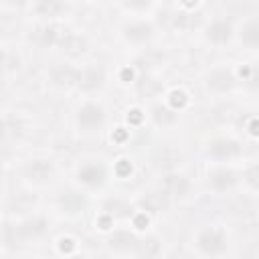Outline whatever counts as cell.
Segmentation results:
<instances>
[{
	"mask_svg": "<svg viewBox=\"0 0 259 259\" xmlns=\"http://www.w3.org/2000/svg\"><path fill=\"white\" fill-rule=\"evenodd\" d=\"M225 233L219 229H206L198 237V247L206 255H219L225 251Z\"/></svg>",
	"mask_w": 259,
	"mask_h": 259,
	"instance_id": "6da1fadb",
	"label": "cell"
},
{
	"mask_svg": "<svg viewBox=\"0 0 259 259\" xmlns=\"http://www.w3.org/2000/svg\"><path fill=\"white\" fill-rule=\"evenodd\" d=\"M103 109L99 105H93V103H87L79 109V123L87 130H93V127H99L103 123Z\"/></svg>",
	"mask_w": 259,
	"mask_h": 259,
	"instance_id": "7a4b0ae2",
	"label": "cell"
},
{
	"mask_svg": "<svg viewBox=\"0 0 259 259\" xmlns=\"http://www.w3.org/2000/svg\"><path fill=\"white\" fill-rule=\"evenodd\" d=\"M239 144L237 142H231V140H217L210 144L208 148V154L214 156V158H233L239 154Z\"/></svg>",
	"mask_w": 259,
	"mask_h": 259,
	"instance_id": "3957f363",
	"label": "cell"
},
{
	"mask_svg": "<svg viewBox=\"0 0 259 259\" xmlns=\"http://www.w3.org/2000/svg\"><path fill=\"white\" fill-rule=\"evenodd\" d=\"M79 180L85 182V184H91V186H97L105 180V168L99 166V164H87L79 170Z\"/></svg>",
	"mask_w": 259,
	"mask_h": 259,
	"instance_id": "277c9868",
	"label": "cell"
},
{
	"mask_svg": "<svg viewBox=\"0 0 259 259\" xmlns=\"http://www.w3.org/2000/svg\"><path fill=\"white\" fill-rule=\"evenodd\" d=\"M51 174H53V166H51L49 162H45V160H36V162H32V164L26 166V176H28L30 180L42 182V180H47Z\"/></svg>",
	"mask_w": 259,
	"mask_h": 259,
	"instance_id": "5b68a950",
	"label": "cell"
},
{
	"mask_svg": "<svg viewBox=\"0 0 259 259\" xmlns=\"http://www.w3.org/2000/svg\"><path fill=\"white\" fill-rule=\"evenodd\" d=\"M233 83H235L233 75L229 71H225V69H219V71L210 73V77H208V87H212L217 91H225V89L233 87Z\"/></svg>",
	"mask_w": 259,
	"mask_h": 259,
	"instance_id": "8992f818",
	"label": "cell"
},
{
	"mask_svg": "<svg viewBox=\"0 0 259 259\" xmlns=\"http://www.w3.org/2000/svg\"><path fill=\"white\" fill-rule=\"evenodd\" d=\"M77 83L83 89H95V87H99L103 83V73L99 69H85L83 73H79Z\"/></svg>",
	"mask_w": 259,
	"mask_h": 259,
	"instance_id": "52a82bcc",
	"label": "cell"
},
{
	"mask_svg": "<svg viewBox=\"0 0 259 259\" xmlns=\"http://www.w3.org/2000/svg\"><path fill=\"white\" fill-rule=\"evenodd\" d=\"M231 36V24L227 20H214L208 26V38L212 42H225Z\"/></svg>",
	"mask_w": 259,
	"mask_h": 259,
	"instance_id": "ba28073f",
	"label": "cell"
},
{
	"mask_svg": "<svg viewBox=\"0 0 259 259\" xmlns=\"http://www.w3.org/2000/svg\"><path fill=\"white\" fill-rule=\"evenodd\" d=\"M237 178H235V172H231V170H214L212 174H210V186L214 188V190H225L227 186H231L233 182H235Z\"/></svg>",
	"mask_w": 259,
	"mask_h": 259,
	"instance_id": "9c48e42d",
	"label": "cell"
},
{
	"mask_svg": "<svg viewBox=\"0 0 259 259\" xmlns=\"http://www.w3.org/2000/svg\"><path fill=\"white\" fill-rule=\"evenodd\" d=\"M164 184H166V190H168L170 194H176V196H184L186 190H188V180H186L184 176H180V174H170V176H166Z\"/></svg>",
	"mask_w": 259,
	"mask_h": 259,
	"instance_id": "30bf717a",
	"label": "cell"
},
{
	"mask_svg": "<svg viewBox=\"0 0 259 259\" xmlns=\"http://www.w3.org/2000/svg\"><path fill=\"white\" fill-rule=\"evenodd\" d=\"M125 36L132 40H146L152 36V26L146 22H136V24H127L125 26Z\"/></svg>",
	"mask_w": 259,
	"mask_h": 259,
	"instance_id": "8fae6325",
	"label": "cell"
},
{
	"mask_svg": "<svg viewBox=\"0 0 259 259\" xmlns=\"http://www.w3.org/2000/svg\"><path fill=\"white\" fill-rule=\"evenodd\" d=\"M53 79H55L59 85H71V83H77V79H79V71L61 65V67H57V69L53 71Z\"/></svg>",
	"mask_w": 259,
	"mask_h": 259,
	"instance_id": "7c38bea8",
	"label": "cell"
},
{
	"mask_svg": "<svg viewBox=\"0 0 259 259\" xmlns=\"http://www.w3.org/2000/svg\"><path fill=\"white\" fill-rule=\"evenodd\" d=\"M61 204H63V208H65L67 212H79V210L85 206V200H83V196H79L77 192H65V194L61 196Z\"/></svg>",
	"mask_w": 259,
	"mask_h": 259,
	"instance_id": "4fadbf2b",
	"label": "cell"
},
{
	"mask_svg": "<svg viewBox=\"0 0 259 259\" xmlns=\"http://www.w3.org/2000/svg\"><path fill=\"white\" fill-rule=\"evenodd\" d=\"M136 239L130 235V233H125V231H119V233H115L113 237H111V241H109V245L113 247V249H130V247H136Z\"/></svg>",
	"mask_w": 259,
	"mask_h": 259,
	"instance_id": "5bb4252c",
	"label": "cell"
},
{
	"mask_svg": "<svg viewBox=\"0 0 259 259\" xmlns=\"http://www.w3.org/2000/svg\"><path fill=\"white\" fill-rule=\"evenodd\" d=\"M63 10V4L59 0H38L36 4V12L42 16H57Z\"/></svg>",
	"mask_w": 259,
	"mask_h": 259,
	"instance_id": "9a60e30c",
	"label": "cell"
},
{
	"mask_svg": "<svg viewBox=\"0 0 259 259\" xmlns=\"http://www.w3.org/2000/svg\"><path fill=\"white\" fill-rule=\"evenodd\" d=\"M63 36H65V34L59 32L57 26H47V28H42V32H40V42H42V45H61Z\"/></svg>",
	"mask_w": 259,
	"mask_h": 259,
	"instance_id": "2e32d148",
	"label": "cell"
},
{
	"mask_svg": "<svg viewBox=\"0 0 259 259\" xmlns=\"http://www.w3.org/2000/svg\"><path fill=\"white\" fill-rule=\"evenodd\" d=\"M148 210H154V212H158V210H162L168 202H166V196L164 194H158V192H152V194H148L146 198H144V202H142Z\"/></svg>",
	"mask_w": 259,
	"mask_h": 259,
	"instance_id": "e0dca14e",
	"label": "cell"
},
{
	"mask_svg": "<svg viewBox=\"0 0 259 259\" xmlns=\"http://www.w3.org/2000/svg\"><path fill=\"white\" fill-rule=\"evenodd\" d=\"M20 231H22L24 237H36V235L45 233V221H42V219L28 221V223H24V225L20 227Z\"/></svg>",
	"mask_w": 259,
	"mask_h": 259,
	"instance_id": "ac0fdd59",
	"label": "cell"
},
{
	"mask_svg": "<svg viewBox=\"0 0 259 259\" xmlns=\"http://www.w3.org/2000/svg\"><path fill=\"white\" fill-rule=\"evenodd\" d=\"M243 40L249 42V45H257V42H259V26H257L255 20L245 26V30H243Z\"/></svg>",
	"mask_w": 259,
	"mask_h": 259,
	"instance_id": "d6986e66",
	"label": "cell"
},
{
	"mask_svg": "<svg viewBox=\"0 0 259 259\" xmlns=\"http://www.w3.org/2000/svg\"><path fill=\"white\" fill-rule=\"evenodd\" d=\"M136 249H138V255H146V257H150V255H156L160 247H158V243H156L154 239H150V241L136 243Z\"/></svg>",
	"mask_w": 259,
	"mask_h": 259,
	"instance_id": "ffe728a7",
	"label": "cell"
},
{
	"mask_svg": "<svg viewBox=\"0 0 259 259\" xmlns=\"http://www.w3.org/2000/svg\"><path fill=\"white\" fill-rule=\"evenodd\" d=\"M154 111H156V113H154V115H156V119H158V121H162V123H168V121H172V119H174V113H172V111H168V109H164V107H156Z\"/></svg>",
	"mask_w": 259,
	"mask_h": 259,
	"instance_id": "44dd1931",
	"label": "cell"
},
{
	"mask_svg": "<svg viewBox=\"0 0 259 259\" xmlns=\"http://www.w3.org/2000/svg\"><path fill=\"white\" fill-rule=\"evenodd\" d=\"M170 101H172V105H176V107H182V105L186 103V95H184L182 91H174Z\"/></svg>",
	"mask_w": 259,
	"mask_h": 259,
	"instance_id": "7402d4cb",
	"label": "cell"
},
{
	"mask_svg": "<svg viewBox=\"0 0 259 259\" xmlns=\"http://www.w3.org/2000/svg\"><path fill=\"white\" fill-rule=\"evenodd\" d=\"M152 0H125V4H130V6H134V8H144V6H148Z\"/></svg>",
	"mask_w": 259,
	"mask_h": 259,
	"instance_id": "603a6c76",
	"label": "cell"
},
{
	"mask_svg": "<svg viewBox=\"0 0 259 259\" xmlns=\"http://www.w3.org/2000/svg\"><path fill=\"white\" fill-rule=\"evenodd\" d=\"M117 172H119V174H130V172H132V166H130V162L121 160V162H119V166H117Z\"/></svg>",
	"mask_w": 259,
	"mask_h": 259,
	"instance_id": "cb8c5ba5",
	"label": "cell"
},
{
	"mask_svg": "<svg viewBox=\"0 0 259 259\" xmlns=\"http://www.w3.org/2000/svg\"><path fill=\"white\" fill-rule=\"evenodd\" d=\"M146 225H148V219H146L144 214H140V217H136V227H138V229H144Z\"/></svg>",
	"mask_w": 259,
	"mask_h": 259,
	"instance_id": "d4e9b609",
	"label": "cell"
},
{
	"mask_svg": "<svg viewBox=\"0 0 259 259\" xmlns=\"http://www.w3.org/2000/svg\"><path fill=\"white\" fill-rule=\"evenodd\" d=\"M71 243H73L71 239H63V241H61V249H63V251H71V249H73Z\"/></svg>",
	"mask_w": 259,
	"mask_h": 259,
	"instance_id": "484cf974",
	"label": "cell"
},
{
	"mask_svg": "<svg viewBox=\"0 0 259 259\" xmlns=\"http://www.w3.org/2000/svg\"><path fill=\"white\" fill-rule=\"evenodd\" d=\"M194 2H196V0H184V4H186V6H192Z\"/></svg>",
	"mask_w": 259,
	"mask_h": 259,
	"instance_id": "4316f807",
	"label": "cell"
}]
</instances>
